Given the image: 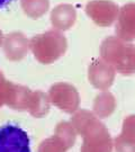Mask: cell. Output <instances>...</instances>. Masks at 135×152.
I'll use <instances>...</instances> for the list:
<instances>
[{
	"mask_svg": "<svg viewBox=\"0 0 135 152\" xmlns=\"http://www.w3.org/2000/svg\"><path fill=\"white\" fill-rule=\"evenodd\" d=\"M11 1H12V0H0V9L7 7V6L10 4Z\"/></svg>",
	"mask_w": 135,
	"mask_h": 152,
	"instance_id": "obj_2",
	"label": "cell"
},
{
	"mask_svg": "<svg viewBox=\"0 0 135 152\" xmlns=\"http://www.w3.org/2000/svg\"><path fill=\"white\" fill-rule=\"evenodd\" d=\"M0 152H32L28 134L17 125L0 126Z\"/></svg>",
	"mask_w": 135,
	"mask_h": 152,
	"instance_id": "obj_1",
	"label": "cell"
}]
</instances>
